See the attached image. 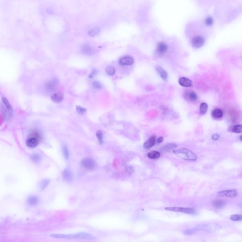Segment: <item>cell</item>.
<instances>
[{"mask_svg": "<svg viewBox=\"0 0 242 242\" xmlns=\"http://www.w3.org/2000/svg\"><path fill=\"white\" fill-rule=\"evenodd\" d=\"M237 194L238 192L236 190H225L218 193V196L226 197H236Z\"/></svg>", "mask_w": 242, "mask_h": 242, "instance_id": "cell-8", "label": "cell"}, {"mask_svg": "<svg viewBox=\"0 0 242 242\" xmlns=\"http://www.w3.org/2000/svg\"><path fill=\"white\" fill-rule=\"evenodd\" d=\"M205 40L203 37L201 36H196L192 38V44L194 48H199L204 45Z\"/></svg>", "mask_w": 242, "mask_h": 242, "instance_id": "cell-6", "label": "cell"}, {"mask_svg": "<svg viewBox=\"0 0 242 242\" xmlns=\"http://www.w3.org/2000/svg\"><path fill=\"white\" fill-rule=\"evenodd\" d=\"M50 183V180L48 179H44L41 181L40 183V188L41 190H43L46 188V187Z\"/></svg>", "mask_w": 242, "mask_h": 242, "instance_id": "cell-25", "label": "cell"}, {"mask_svg": "<svg viewBox=\"0 0 242 242\" xmlns=\"http://www.w3.org/2000/svg\"><path fill=\"white\" fill-rule=\"evenodd\" d=\"M163 140H164V138H163V137H161L157 140V143H162Z\"/></svg>", "mask_w": 242, "mask_h": 242, "instance_id": "cell-39", "label": "cell"}, {"mask_svg": "<svg viewBox=\"0 0 242 242\" xmlns=\"http://www.w3.org/2000/svg\"><path fill=\"white\" fill-rule=\"evenodd\" d=\"M134 63L133 58L130 56H125L120 59L119 64L122 66H132Z\"/></svg>", "mask_w": 242, "mask_h": 242, "instance_id": "cell-9", "label": "cell"}, {"mask_svg": "<svg viewBox=\"0 0 242 242\" xmlns=\"http://www.w3.org/2000/svg\"><path fill=\"white\" fill-rule=\"evenodd\" d=\"M213 22V20L212 18L210 17H207L206 19L205 23L208 26H210L212 25Z\"/></svg>", "mask_w": 242, "mask_h": 242, "instance_id": "cell-36", "label": "cell"}, {"mask_svg": "<svg viewBox=\"0 0 242 242\" xmlns=\"http://www.w3.org/2000/svg\"><path fill=\"white\" fill-rule=\"evenodd\" d=\"M51 237L56 238L81 239L93 240L96 238L95 236L88 233H78L76 234L64 235V234H52Z\"/></svg>", "mask_w": 242, "mask_h": 242, "instance_id": "cell-1", "label": "cell"}, {"mask_svg": "<svg viewBox=\"0 0 242 242\" xmlns=\"http://www.w3.org/2000/svg\"><path fill=\"white\" fill-rule=\"evenodd\" d=\"M225 205V202L223 200H217L213 202V205L217 209H221L224 207Z\"/></svg>", "mask_w": 242, "mask_h": 242, "instance_id": "cell-18", "label": "cell"}, {"mask_svg": "<svg viewBox=\"0 0 242 242\" xmlns=\"http://www.w3.org/2000/svg\"><path fill=\"white\" fill-rule=\"evenodd\" d=\"M30 137H32L37 138L39 141H40L42 139L41 133L38 131H35V130L33 132H32V133L30 134Z\"/></svg>", "mask_w": 242, "mask_h": 242, "instance_id": "cell-28", "label": "cell"}, {"mask_svg": "<svg viewBox=\"0 0 242 242\" xmlns=\"http://www.w3.org/2000/svg\"><path fill=\"white\" fill-rule=\"evenodd\" d=\"M173 153L181 159L188 161H196L197 156L195 153L187 148H181L173 151Z\"/></svg>", "mask_w": 242, "mask_h": 242, "instance_id": "cell-2", "label": "cell"}, {"mask_svg": "<svg viewBox=\"0 0 242 242\" xmlns=\"http://www.w3.org/2000/svg\"><path fill=\"white\" fill-rule=\"evenodd\" d=\"M81 164L85 169L89 170H93L97 166L96 162L91 158H85L81 162Z\"/></svg>", "mask_w": 242, "mask_h": 242, "instance_id": "cell-5", "label": "cell"}, {"mask_svg": "<svg viewBox=\"0 0 242 242\" xmlns=\"http://www.w3.org/2000/svg\"><path fill=\"white\" fill-rule=\"evenodd\" d=\"M156 70H157L158 73V74L160 75V77H161L163 80H165V81L167 80V77H168V76H167V73L166 71L164 70V69L161 68V67L157 66V67H156Z\"/></svg>", "mask_w": 242, "mask_h": 242, "instance_id": "cell-17", "label": "cell"}, {"mask_svg": "<svg viewBox=\"0 0 242 242\" xmlns=\"http://www.w3.org/2000/svg\"><path fill=\"white\" fill-rule=\"evenodd\" d=\"M158 53L163 54L166 52L167 50V46L166 44L164 43H160L158 45L157 48Z\"/></svg>", "mask_w": 242, "mask_h": 242, "instance_id": "cell-16", "label": "cell"}, {"mask_svg": "<svg viewBox=\"0 0 242 242\" xmlns=\"http://www.w3.org/2000/svg\"><path fill=\"white\" fill-rule=\"evenodd\" d=\"M160 156V153L157 151H152L148 154V157L151 159H157Z\"/></svg>", "mask_w": 242, "mask_h": 242, "instance_id": "cell-22", "label": "cell"}, {"mask_svg": "<svg viewBox=\"0 0 242 242\" xmlns=\"http://www.w3.org/2000/svg\"><path fill=\"white\" fill-rule=\"evenodd\" d=\"M41 156L38 154H34L31 156V159L33 161L37 163L39 162L41 159Z\"/></svg>", "mask_w": 242, "mask_h": 242, "instance_id": "cell-30", "label": "cell"}, {"mask_svg": "<svg viewBox=\"0 0 242 242\" xmlns=\"http://www.w3.org/2000/svg\"><path fill=\"white\" fill-rule=\"evenodd\" d=\"M1 117H0V123H1Z\"/></svg>", "mask_w": 242, "mask_h": 242, "instance_id": "cell-41", "label": "cell"}, {"mask_svg": "<svg viewBox=\"0 0 242 242\" xmlns=\"http://www.w3.org/2000/svg\"><path fill=\"white\" fill-rule=\"evenodd\" d=\"M100 31V30L99 27H95V28L90 30L89 31V36H91V37H94V36H97V35L99 34V33Z\"/></svg>", "mask_w": 242, "mask_h": 242, "instance_id": "cell-26", "label": "cell"}, {"mask_svg": "<svg viewBox=\"0 0 242 242\" xmlns=\"http://www.w3.org/2000/svg\"><path fill=\"white\" fill-rule=\"evenodd\" d=\"M177 147V145L176 144L173 143H168L166 145H164V147L162 148V151H169L170 150H172V149H174Z\"/></svg>", "mask_w": 242, "mask_h": 242, "instance_id": "cell-24", "label": "cell"}, {"mask_svg": "<svg viewBox=\"0 0 242 242\" xmlns=\"http://www.w3.org/2000/svg\"><path fill=\"white\" fill-rule=\"evenodd\" d=\"M230 218L232 220L238 221L242 220V216L241 215L235 214V215H232L230 216Z\"/></svg>", "mask_w": 242, "mask_h": 242, "instance_id": "cell-31", "label": "cell"}, {"mask_svg": "<svg viewBox=\"0 0 242 242\" xmlns=\"http://www.w3.org/2000/svg\"><path fill=\"white\" fill-rule=\"evenodd\" d=\"M58 85V81L57 80H52L48 81L46 82L45 85V88L47 91L53 92L55 90Z\"/></svg>", "mask_w": 242, "mask_h": 242, "instance_id": "cell-7", "label": "cell"}, {"mask_svg": "<svg viewBox=\"0 0 242 242\" xmlns=\"http://www.w3.org/2000/svg\"><path fill=\"white\" fill-rule=\"evenodd\" d=\"M198 231H197L195 229L193 228V229H187V230H184V234L185 235H194V234H195Z\"/></svg>", "mask_w": 242, "mask_h": 242, "instance_id": "cell-34", "label": "cell"}, {"mask_svg": "<svg viewBox=\"0 0 242 242\" xmlns=\"http://www.w3.org/2000/svg\"><path fill=\"white\" fill-rule=\"evenodd\" d=\"M223 113L222 111L220 109H215L213 111L212 116L215 118H220L223 116Z\"/></svg>", "mask_w": 242, "mask_h": 242, "instance_id": "cell-21", "label": "cell"}, {"mask_svg": "<svg viewBox=\"0 0 242 242\" xmlns=\"http://www.w3.org/2000/svg\"><path fill=\"white\" fill-rule=\"evenodd\" d=\"M220 138V135L218 134H214L212 136V139L214 140H218Z\"/></svg>", "mask_w": 242, "mask_h": 242, "instance_id": "cell-38", "label": "cell"}, {"mask_svg": "<svg viewBox=\"0 0 242 242\" xmlns=\"http://www.w3.org/2000/svg\"><path fill=\"white\" fill-rule=\"evenodd\" d=\"M155 142L156 136L154 135L152 136L144 143L143 145L144 148L146 149H149L154 145Z\"/></svg>", "mask_w": 242, "mask_h": 242, "instance_id": "cell-13", "label": "cell"}, {"mask_svg": "<svg viewBox=\"0 0 242 242\" xmlns=\"http://www.w3.org/2000/svg\"><path fill=\"white\" fill-rule=\"evenodd\" d=\"M208 106L205 103L201 104L200 107V112L202 115H205L208 111Z\"/></svg>", "mask_w": 242, "mask_h": 242, "instance_id": "cell-23", "label": "cell"}, {"mask_svg": "<svg viewBox=\"0 0 242 242\" xmlns=\"http://www.w3.org/2000/svg\"><path fill=\"white\" fill-rule=\"evenodd\" d=\"M38 202V198L35 196H30L27 200L28 204L30 206L36 205V204H37Z\"/></svg>", "mask_w": 242, "mask_h": 242, "instance_id": "cell-20", "label": "cell"}, {"mask_svg": "<svg viewBox=\"0 0 242 242\" xmlns=\"http://www.w3.org/2000/svg\"><path fill=\"white\" fill-rule=\"evenodd\" d=\"M179 84L184 87H190L192 85V82L190 79L185 77H182L179 81Z\"/></svg>", "mask_w": 242, "mask_h": 242, "instance_id": "cell-14", "label": "cell"}, {"mask_svg": "<svg viewBox=\"0 0 242 242\" xmlns=\"http://www.w3.org/2000/svg\"><path fill=\"white\" fill-rule=\"evenodd\" d=\"M39 141L38 140H37V138L32 137H30L27 140L26 145L29 147L33 148L38 145Z\"/></svg>", "mask_w": 242, "mask_h": 242, "instance_id": "cell-12", "label": "cell"}, {"mask_svg": "<svg viewBox=\"0 0 242 242\" xmlns=\"http://www.w3.org/2000/svg\"><path fill=\"white\" fill-rule=\"evenodd\" d=\"M233 132L236 133H242V126L241 125H237L234 126L233 129Z\"/></svg>", "mask_w": 242, "mask_h": 242, "instance_id": "cell-33", "label": "cell"}, {"mask_svg": "<svg viewBox=\"0 0 242 242\" xmlns=\"http://www.w3.org/2000/svg\"><path fill=\"white\" fill-rule=\"evenodd\" d=\"M96 136L99 143L100 144L103 143V133L100 130H98L96 133Z\"/></svg>", "mask_w": 242, "mask_h": 242, "instance_id": "cell-27", "label": "cell"}, {"mask_svg": "<svg viewBox=\"0 0 242 242\" xmlns=\"http://www.w3.org/2000/svg\"><path fill=\"white\" fill-rule=\"evenodd\" d=\"M76 110L78 112V113L80 114H84L86 112V109L85 108H83L80 106H77L76 107Z\"/></svg>", "mask_w": 242, "mask_h": 242, "instance_id": "cell-35", "label": "cell"}, {"mask_svg": "<svg viewBox=\"0 0 242 242\" xmlns=\"http://www.w3.org/2000/svg\"><path fill=\"white\" fill-rule=\"evenodd\" d=\"M165 210H169V211L180 212L189 214H194L196 213L195 210L192 208H182V207H167V208H165Z\"/></svg>", "mask_w": 242, "mask_h": 242, "instance_id": "cell-4", "label": "cell"}, {"mask_svg": "<svg viewBox=\"0 0 242 242\" xmlns=\"http://www.w3.org/2000/svg\"><path fill=\"white\" fill-rule=\"evenodd\" d=\"M96 73V70H93L92 71V73H91L90 75H89V78H92L93 77V76L95 75V74Z\"/></svg>", "mask_w": 242, "mask_h": 242, "instance_id": "cell-40", "label": "cell"}, {"mask_svg": "<svg viewBox=\"0 0 242 242\" xmlns=\"http://www.w3.org/2000/svg\"><path fill=\"white\" fill-rule=\"evenodd\" d=\"M221 227L217 223H211L199 225L194 228V229L199 231L200 230H202L208 233H214L220 230Z\"/></svg>", "mask_w": 242, "mask_h": 242, "instance_id": "cell-3", "label": "cell"}, {"mask_svg": "<svg viewBox=\"0 0 242 242\" xmlns=\"http://www.w3.org/2000/svg\"><path fill=\"white\" fill-rule=\"evenodd\" d=\"M63 152L64 158H66V159H68L69 157V151H68V148L66 145H64L63 147Z\"/></svg>", "mask_w": 242, "mask_h": 242, "instance_id": "cell-32", "label": "cell"}, {"mask_svg": "<svg viewBox=\"0 0 242 242\" xmlns=\"http://www.w3.org/2000/svg\"><path fill=\"white\" fill-rule=\"evenodd\" d=\"M62 176L64 180L67 182H71L73 181V179L72 172L68 169H66L63 170L62 173Z\"/></svg>", "mask_w": 242, "mask_h": 242, "instance_id": "cell-10", "label": "cell"}, {"mask_svg": "<svg viewBox=\"0 0 242 242\" xmlns=\"http://www.w3.org/2000/svg\"><path fill=\"white\" fill-rule=\"evenodd\" d=\"M93 85L94 86V88L97 89H100L102 88V85L101 83L97 81H95L93 83Z\"/></svg>", "mask_w": 242, "mask_h": 242, "instance_id": "cell-37", "label": "cell"}, {"mask_svg": "<svg viewBox=\"0 0 242 242\" xmlns=\"http://www.w3.org/2000/svg\"><path fill=\"white\" fill-rule=\"evenodd\" d=\"M51 99L55 103H60L64 99V95L62 93H56L51 95Z\"/></svg>", "mask_w": 242, "mask_h": 242, "instance_id": "cell-11", "label": "cell"}, {"mask_svg": "<svg viewBox=\"0 0 242 242\" xmlns=\"http://www.w3.org/2000/svg\"><path fill=\"white\" fill-rule=\"evenodd\" d=\"M186 98L187 99L192 102H194L197 101V94L194 91H190L186 94Z\"/></svg>", "mask_w": 242, "mask_h": 242, "instance_id": "cell-15", "label": "cell"}, {"mask_svg": "<svg viewBox=\"0 0 242 242\" xmlns=\"http://www.w3.org/2000/svg\"><path fill=\"white\" fill-rule=\"evenodd\" d=\"M82 51L86 55H90L92 54L93 49L90 45H85L82 46Z\"/></svg>", "mask_w": 242, "mask_h": 242, "instance_id": "cell-19", "label": "cell"}, {"mask_svg": "<svg viewBox=\"0 0 242 242\" xmlns=\"http://www.w3.org/2000/svg\"><path fill=\"white\" fill-rule=\"evenodd\" d=\"M106 71L107 74L110 76H113L115 74V69L113 67L110 66L107 67L106 69Z\"/></svg>", "mask_w": 242, "mask_h": 242, "instance_id": "cell-29", "label": "cell"}]
</instances>
